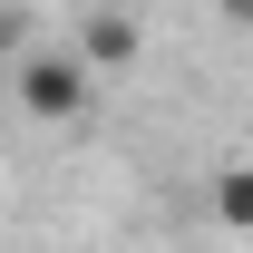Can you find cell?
I'll list each match as a JSON object with an SVG mask.
<instances>
[{"label":"cell","mask_w":253,"mask_h":253,"mask_svg":"<svg viewBox=\"0 0 253 253\" xmlns=\"http://www.w3.org/2000/svg\"><path fill=\"white\" fill-rule=\"evenodd\" d=\"M136 49H146L136 10H88V20H78V39H68V59L88 68V78H117V68H136Z\"/></svg>","instance_id":"obj_2"},{"label":"cell","mask_w":253,"mask_h":253,"mask_svg":"<svg viewBox=\"0 0 253 253\" xmlns=\"http://www.w3.org/2000/svg\"><path fill=\"white\" fill-rule=\"evenodd\" d=\"M205 205H214L224 234H253V166H224L214 185H205Z\"/></svg>","instance_id":"obj_3"},{"label":"cell","mask_w":253,"mask_h":253,"mask_svg":"<svg viewBox=\"0 0 253 253\" xmlns=\"http://www.w3.org/2000/svg\"><path fill=\"white\" fill-rule=\"evenodd\" d=\"M224 20H244V30H253V0H224Z\"/></svg>","instance_id":"obj_5"},{"label":"cell","mask_w":253,"mask_h":253,"mask_svg":"<svg viewBox=\"0 0 253 253\" xmlns=\"http://www.w3.org/2000/svg\"><path fill=\"white\" fill-rule=\"evenodd\" d=\"M10 88H20V107H30V117L78 126V117H88V97H97V78L68 59V49H20V59H10Z\"/></svg>","instance_id":"obj_1"},{"label":"cell","mask_w":253,"mask_h":253,"mask_svg":"<svg viewBox=\"0 0 253 253\" xmlns=\"http://www.w3.org/2000/svg\"><path fill=\"white\" fill-rule=\"evenodd\" d=\"M20 49H30V20H20V10H10V0H0V68L20 59Z\"/></svg>","instance_id":"obj_4"}]
</instances>
